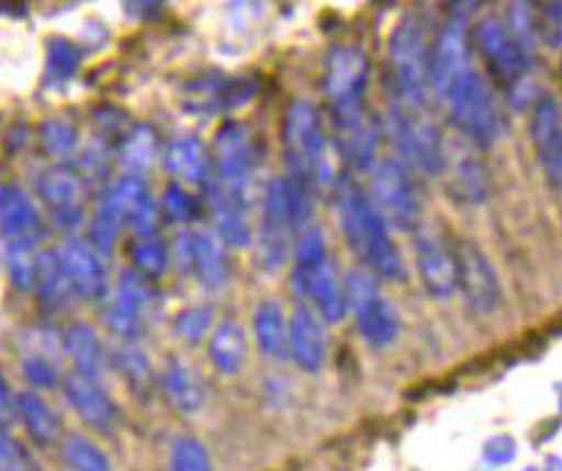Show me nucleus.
I'll use <instances>...</instances> for the list:
<instances>
[{
    "instance_id": "14",
    "label": "nucleus",
    "mask_w": 562,
    "mask_h": 471,
    "mask_svg": "<svg viewBox=\"0 0 562 471\" xmlns=\"http://www.w3.org/2000/svg\"><path fill=\"white\" fill-rule=\"evenodd\" d=\"M529 134L546 182L562 190V105L555 97L533 103Z\"/></svg>"
},
{
    "instance_id": "1",
    "label": "nucleus",
    "mask_w": 562,
    "mask_h": 471,
    "mask_svg": "<svg viewBox=\"0 0 562 471\" xmlns=\"http://www.w3.org/2000/svg\"><path fill=\"white\" fill-rule=\"evenodd\" d=\"M338 211L347 245L369 268V273L403 282L407 278V268L391 237V227L383 221L379 209L373 206L369 192L350 175H345L338 182Z\"/></svg>"
},
{
    "instance_id": "28",
    "label": "nucleus",
    "mask_w": 562,
    "mask_h": 471,
    "mask_svg": "<svg viewBox=\"0 0 562 471\" xmlns=\"http://www.w3.org/2000/svg\"><path fill=\"white\" fill-rule=\"evenodd\" d=\"M63 349L72 359L75 373L99 383L105 367V355L97 330L85 326V323H77V326L68 328V333H65Z\"/></svg>"
},
{
    "instance_id": "10",
    "label": "nucleus",
    "mask_w": 562,
    "mask_h": 471,
    "mask_svg": "<svg viewBox=\"0 0 562 471\" xmlns=\"http://www.w3.org/2000/svg\"><path fill=\"white\" fill-rule=\"evenodd\" d=\"M470 53V26L464 15H454L440 30L431 51V93L440 105H446L474 72Z\"/></svg>"
},
{
    "instance_id": "13",
    "label": "nucleus",
    "mask_w": 562,
    "mask_h": 471,
    "mask_svg": "<svg viewBox=\"0 0 562 471\" xmlns=\"http://www.w3.org/2000/svg\"><path fill=\"white\" fill-rule=\"evenodd\" d=\"M474 44L481 58L488 65L491 75L501 85L517 89L529 72V56L519 48V44L507 32L505 22L495 18L479 20L474 26Z\"/></svg>"
},
{
    "instance_id": "19",
    "label": "nucleus",
    "mask_w": 562,
    "mask_h": 471,
    "mask_svg": "<svg viewBox=\"0 0 562 471\" xmlns=\"http://www.w3.org/2000/svg\"><path fill=\"white\" fill-rule=\"evenodd\" d=\"M65 278L70 282L75 300L99 302L105 294V271L99 259V251L79 239H70L56 251Z\"/></svg>"
},
{
    "instance_id": "43",
    "label": "nucleus",
    "mask_w": 562,
    "mask_h": 471,
    "mask_svg": "<svg viewBox=\"0 0 562 471\" xmlns=\"http://www.w3.org/2000/svg\"><path fill=\"white\" fill-rule=\"evenodd\" d=\"M0 471H36L32 455L8 434L5 426H0Z\"/></svg>"
},
{
    "instance_id": "39",
    "label": "nucleus",
    "mask_w": 562,
    "mask_h": 471,
    "mask_svg": "<svg viewBox=\"0 0 562 471\" xmlns=\"http://www.w3.org/2000/svg\"><path fill=\"white\" fill-rule=\"evenodd\" d=\"M132 263L146 280L164 276L168 271V251L164 242L158 237H139L137 245L132 247Z\"/></svg>"
},
{
    "instance_id": "2",
    "label": "nucleus",
    "mask_w": 562,
    "mask_h": 471,
    "mask_svg": "<svg viewBox=\"0 0 562 471\" xmlns=\"http://www.w3.org/2000/svg\"><path fill=\"white\" fill-rule=\"evenodd\" d=\"M312 218V192L276 178L266 187L261 233H259V259L266 271H278L294 249L297 235L310 227Z\"/></svg>"
},
{
    "instance_id": "18",
    "label": "nucleus",
    "mask_w": 562,
    "mask_h": 471,
    "mask_svg": "<svg viewBox=\"0 0 562 471\" xmlns=\"http://www.w3.org/2000/svg\"><path fill=\"white\" fill-rule=\"evenodd\" d=\"M0 235L8 247L30 249L44 237L42 215L15 184H0Z\"/></svg>"
},
{
    "instance_id": "11",
    "label": "nucleus",
    "mask_w": 562,
    "mask_h": 471,
    "mask_svg": "<svg viewBox=\"0 0 562 471\" xmlns=\"http://www.w3.org/2000/svg\"><path fill=\"white\" fill-rule=\"evenodd\" d=\"M369 58L357 46H336L326 60L324 91L330 115H342L367 108Z\"/></svg>"
},
{
    "instance_id": "20",
    "label": "nucleus",
    "mask_w": 562,
    "mask_h": 471,
    "mask_svg": "<svg viewBox=\"0 0 562 471\" xmlns=\"http://www.w3.org/2000/svg\"><path fill=\"white\" fill-rule=\"evenodd\" d=\"M65 397H68L70 407L77 412L79 419L89 428L99 430V434H113L115 426L120 424V412L115 402L105 395V390L97 381L72 373L65 381Z\"/></svg>"
},
{
    "instance_id": "25",
    "label": "nucleus",
    "mask_w": 562,
    "mask_h": 471,
    "mask_svg": "<svg viewBox=\"0 0 562 471\" xmlns=\"http://www.w3.org/2000/svg\"><path fill=\"white\" fill-rule=\"evenodd\" d=\"M166 172L180 184L209 187L211 184V156L206 146L194 137H180L168 144L164 152Z\"/></svg>"
},
{
    "instance_id": "38",
    "label": "nucleus",
    "mask_w": 562,
    "mask_h": 471,
    "mask_svg": "<svg viewBox=\"0 0 562 471\" xmlns=\"http://www.w3.org/2000/svg\"><path fill=\"white\" fill-rule=\"evenodd\" d=\"M38 144H42L44 154L50 158H68L77 149V130L68 120H46L42 130H38Z\"/></svg>"
},
{
    "instance_id": "7",
    "label": "nucleus",
    "mask_w": 562,
    "mask_h": 471,
    "mask_svg": "<svg viewBox=\"0 0 562 471\" xmlns=\"http://www.w3.org/2000/svg\"><path fill=\"white\" fill-rule=\"evenodd\" d=\"M367 192L387 227L397 233L422 231V201L403 160L383 158L381 164L376 160V166L371 168V190Z\"/></svg>"
},
{
    "instance_id": "12",
    "label": "nucleus",
    "mask_w": 562,
    "mask_h": 471,
    "mask_svg": "<svg viewBox=\"0 0 562 471\" xmlns=\"http://www.w3.org/2000/svg\"><path fill=\"white\" fill-rule=\"evenodd\" d=\"M211 168L218 187L235 197L247 194L254 172V139L243 123H227L213 139Z\"/></svg>"
},
{
    "instance_id": "26",
    "label": "nucleus",
    "mask_w": 562,
    "mask_h": 471,
    "mask_svg": "<svg viewBox=\"0 0 562 471\" xmlns=\"http://www.w3.org/2000/svg\"><path fill=\"white\" fill-rule=\"evenodd\" d=\"M34 290H36V298H38V302H42V306L46 309V312H53V314L65 312L70 300L75 298L56 251L36 254Z\"/></svg>"
},
{
    "instance_id": "9",
    "label": "nucleus",
    "mask_w": 562,
    "mask_h": 471,
    "mask_svg": "<svg viewBox=\"0 0 562 471\" xmlns=\"http://www.w3.org/2000/svg\"><path fill=\"white\" fill-rule=\"evenodd\" d=\"M452 249L458 261V292L464 304L481 318L498 314L505 304V294L493 261L472 239H460Z\"/></svg>"
},
{
    "instance_id": "48",
    "label": "nucleus",
    "mask_w": 562,
    "mask_h": 471,
    "mask_svg": "<svg viewBox=\"0 0 562 471\" xmlns=\"http://www.w3.org/2000/svg\"><path fill=\"white\" fill-rule=\"evenodd\" d=\"M18 416V400L12 397L8 383L3 381V375H0V426H5L15 419Z\"/></svg>"
},
{
    "instance_id": "42",
    "label": "nucleus",
    "mask_w": 562,
    "mask_h": 471,
    "mask_svg": "<svg viewBox=\"0 0 562 471\" xmlns=\"http://www.w3.org/2000/svg\"><path fill=\"white\" fill-rule=\"evenodd\" d=\"M170 471H213L209 450L194 438H180L170 450Z\"/></svg>"
},
{
    "instance_id": "30",
    "label": "nucleus",
    "mask_w": 562,
    "mask_h": 471,
    "mask_svg": "<svg viewBox=\"0 0 562 471\" xmlns=\"http://www.w3.org/2000/svg\"><path fill=\"white\" fill-rule=\"evenodd\" d=\"M211 365L221 375H235L247 361V335L235 321H223L209 340Z\"/></svg>"
},
{
    "instance_id": "41",
    "label": "nucleus",
    "mask_w": 562,
    "mask_h": 471,
    "mask_svg": "<svg viewBox=\"0 0 562 471\" xmlns=\"http://www.w3.org/2000/svg\"><path fill=\"white\" fill-rule=\"evenodd\" d=\"M117 371L125 375V381L135 390H146L151 385V367L146 361L142 349H137L132 343L117 347L113 352Z\"/></svg>"
},
{
    "instance_id": "15",
    "label": "nucleus",
    "mask_w": 562,
    "mask_h": 471,
    "mask_svg": "<svg viewBox=\"0 0 562 471\" xmlns=\"http://www.w3.org/2000/svg\"><path fill=\"white\" fill-rule=\"evenodd\" d=\"M36 192L50 209L53 221L65 227V231H72V227L82 223L87 184L77 170L63 166L44 170L38 175Z\"/></svg>"
},
{
    "instance_id": "24",
    "label": "nucleus",
    "mask_w": 562,
    "mask_h": 471,
    "mask_svg": "<svg viewBox=\"0 0 562 471\" xmlns=\"http://www.w3.org/2000/svg\"><path fill=\"white\" fill-rule=\"evenodd\" d=\"M443 172H448L452 197H458L464 204H481V201H486L491 192V180L484 160L474 154L472 146L454 156L448 154L446 146Z\"/></svg>"
},
{
    "instance_id": "21",
    "label": "nucleus",
    "mask_w": 562,
    "mask_h": 471,
    "mask_svg": "<svg viewBox=\"0 0 562 471\" xmlns=\"http://www.w3.org/2000/svg\"><path fill=\"white\" fill-rule=\"evenodd\" d=\"M290 357L306 373H316L324 369L328 343L324 333V323L310 306L294 309L290 318Z\"/></svg>"
},
{
    "instance_id": "37",
    "label": "nucleus",
    "mask_w": 562,
    "mask_h": 471,
    "mask_svg": "<svg viewBox=\"0 0 562 471\" xmlns=\"http://www.w3.org/2000/svg\"><path fill=\"white\" fill-rule=\"evenodd\" d=\"M60 455L65 464H68L72 471H113V464L109 462V457L97 446L82 436H70L63 440Z\"/></svg>"
},
{
    "instance_id": "36",
    "label": "nucleus",
    "mask_w": 562,
    "mask_h": 471,
    "mask_svg": "<svg viewBox=\"0 0 562 471\" xmlns=\"http://www.w3.org/2000/svg\"><path fill=\"white\" fill-rule=\"evenodd\" d=\"M144 312L139 304L127 300L125 294H115V300L105 309V326L125 343H135L144 333Z\"/></svg>"
},
{
    "instance_id": "5",
    "label": "nucleus",
    "mask_w": 562,
    "mask_h": 471,
    "mask_svg": "<svg viewBox=\"0 0 562 471\" xmlns=\"http://www.w3.org/2000/svg\"><path fill=\"white\" fill-rule=\"evenodd\" d=\"M283 146L290 182L312 192L316 184H324L328 180L326 134L321 127L318 111L310 101H294L288 108L283 123Z\"/></svg>"
},
{
    "instance_id": "46",
    "label": "nucleus",
    "mask_w": 562,
    "mask_h": 471,
    "mask_svg": "<svg viewBox=\"0 0 562 471\" xmlns=\"http://www.w3.org/2000/svg\"><path fill=\"white\" fill-rule=\"evenodd\" d=\"M164 211H166L170 221L190 223L192 218H196L199 206H196V201L192 199V194L184 192V187L170 184L166 194H164Z\"/></svg>"
},
{
    "instance_id": "31",
    "label": "nucleus",
    "mask_w": 562,
    "mask_h": 471,
    "mask_svg": "<svg viewBox=\"0 0 562 471\" xmlns=\"http://www.w3.org/2000/svg\"><path fill=\"white\" fill-rule=\"evenodd\" d=\"M254 335L261 355L269 359L290 357V321L276 302H261L254 314Z\"/></svg>"
},
{
    "instance_id": "8",
    "label": "nucleus",
    "mask_w": 562,
    "mask_h": 471,
    "mask_svg": "<svg viewBox=\"0 0 562 471\" xmlns=\"http://www.w3.org/2000/svg\"><path fill=\"white\" fill-rule=\"evenodd\" d=\"M454 127L472 149H491L501 137V111L488 82L476 70L464 79L462 87L446 103Z\"/></svg>"
},
{
    "instance_id": "45",
    "label": "nucleus",
    "mask_w": 562,
    "mask_h": 471,
    "mask_svg": "<svg viewBox=\"0 0 562 471\" xmlns=\"http://www.w3.org/2000/svg\"><path fill=\"white\" fill-rule=\"evenodd\" d=\"M213 323V312L206 306H194L182 312L176 321V330L182 340L187 343H199L206 335Z\"/></svg>"
},
{
    "instance_id": "6",
    "label": "nucleus",
    "mask_w": 562,
    "mask_h": 471,
    "mask_svg": "<svg viewBox=\"0 0 562 471\" xmlns=\"http://www.w3.org/2000/svg\"><path fill=\"white\" fill-rule=\"evenodd\" d=\"M387 134L400 152V160L424 175H440L446 166V142L440 137L428 108L393 97L385 115Z\"/></svg>"
},
{
    "instance_id": "47",
    "label": "nucleus",
    "mask_w": 562,
    "mask_h": 471,
    "mask_svg": "<svg viewBox=\"0 0 562 471\" xmlns=\"http://www.w3.org/2000/svg\"><path fill=\"white\" fill-rule=\"evenodd\" d=\"M22 369H24L26 381H30L34 388L48 390V388H56L58 381H60L56 365H53V361L46 359V357H32L30 355V357L24 359V367Z\"/></svg>"
},
{
    "instance_id": "16",
    "label": "nucleus",
    "mask_w": 562,
    "mask_h": 471,
    "mask_svg": "<svg viewBox=\"0 0 562 471\" xmlns=\"http://www.w3.org/2000/svg\"><path fill=\"white\" fill-rule=\"evenodd\" d=\"M330 117L333 137H336L338 152L347 164L355 170H371L376 166L379 123L371 117L369 108H359V111Z\"/></svg>"
},
{
    "instance_id": "40",
    "label": "nucleus",
    "mask_w": 562,
    "mask_h": 471,
    "mask_svg": "<svg viewBox=\"0 0 562 471\" xmlns=\"http://www.w3.org/2000/svg\"><path fill=\"white\" fill-rule=\"evenodd\" d=\"M79 60H82V56H79V51L72 42L63 36L50 38L46 53V72L53 82H65V79L75 77Z\"/></svg>"
},
{
    "instance_id": "23",
    "label": "nucleus",
    "mask_w": 562,
    "mask_h": 471,
    "mask_svg": "<svg viewBox=\"0 0 562 471\" xmlns=\"http://www.w3.org/2000/svg\"><path fill=\"white\" fill-rule=\"evenodd\" d=\"M111 197L115 206L123 213L125 223L135 227L139 237H156V206L151 201L149 190H146V182L142 175H123L113 187Z\"/></svg>"
},
{
    "instance_id": "35",
    "label": "nucleus",
    "mask_w": 562,
    "mask_h": 471,
    "mask_svg": "<svg viewBox=\"0 0 562 471\" xmlns=\"http://www.w3.org/2000/svg\"><path fill=\"white\" fill-rule=\"evenodd\" d=\"M123 225H127L123 213H120V209L115 206L111 192H105L99 199L97 213H93L91 247L97 251H111L115 247L120 233H123Z\"/></svg>"
},
{
    "instance_id": "3",
    "label": "nucleus",
    "mask_w": 562,
    "mask_h": 471,
    "mask_svg": "<svg viewBox=\"0 0 562 471\" xmlns=\"http://www.w3.org/2000/svg\"><path fill=\"white\" fill-rule=\"evenodd\" d=\"M431 51L428 32L419 18H407L397 24V30L387 44V63L393 75V97L412 105L428 108L431 103Z\"/></svg>"
},
{
    "instance_id": "32",
    "label": "nucleus",
    "mask_w": 562,
    "mask_h": 471,
    "mask_svg": "<svg viewBox=\"0 0 562 471\" xmlns=\"http://www.w3.org/2000/svg\"><path fill=\"white\" fill-rule=\"evenodd\" d=\"M18 419L26 428V434L36 446H56L63 436V424L58 414L34 393L18 395Z\"/></svg>"
},
{
    "instance_id": "44",
    "label": "nucleus",
    "mask_w": 562,
    "mask_h": 471,
    "mask_svg": "<svg viewBox=\"0 0 562 471\" xmlns=\"http://www.w3.org/2000/svg\"><path fill=\"white\" fill-rule=\"evenodd\" d=\"M8 271L18 290L34 288L36 257L30 247H8Z\"/></svg>"
},
{
    "instance_id": "33",
    "label": "nucleus",
    "mask_w": 562,
    "mask_h": 471,
    "mask_svg": "<svg viewBox=\"0 0 562 471\" xmlns=\"http://www.w3.org/2000/svg\"><path fill=\"white\" fill-rule=\"evenodd\" d=\"M164 393L170 402V407H176L180 414H194L204 407L206 393L202 379L182 365H172L164 375Z\"/></svg>"
},
{
    "instance_id": "17",
    "label": "nucleus",
    "mask_w": 562,
    "mask_h": 471,
    "mask_svg": "<svg viewBox=\"0 0 562 471\" xmlns=\"http://www.w3.org/2000/svg\"><path fill=\"white\" fill-rule=\"evenodd\" d=\"M417 268L426 292L434 300H448L452 298V292H458V261H454V249L440 235L419 231Z\"/></svg>"
},
{
    "instance_id": "34",
    "label": "nucleus",
    "mask_w": 562,
    "mask_h": 471,
    "mask_svg": "<svg viewBox=\"0 0 562 471\" xmlns=\"http://www.w3.org/2000/svg\"><path fill=\"white\" fill-rule=\"evenodd\" d=\"M158 149L160 146H158L156 132L146 125L130 127L125 139L117 144L120 164L125 166L127 175H142L146 168H151L158 156Z\"/></svg>"
},
{
    "instance_id": "29",
    "label": "nucleus",
    "mask_w": 562,
    "mask_h": 471,
    "mask_svg": "<svg viewBox=\"0 0 562 471\" xmlns=\"http://www.w3.org/2000/svg\"><path fill=\"white\" fill-rule=\"evenodd\" d=\"M190 271L206 290H218L227 280V259L223 242L211 233H192Z\"/></svg>"
},
{
    "instance_id": "22",
    "label": "nucleus",
    "mask_w": 562,
    "mask_h": 471,
    "mask_svg": "<svg viewBox=\"0 0 562 471\" xmlns=\"http://www.w3.org/2000/svg\"><path fill=\"white\" fill-rule=\"evenodd\" d=\"M209 211L213 225H216L218 239L233 249L249 247L251 227L247 221V201L225 192L223 187L211 180L209 184Z\"/></svg>"
},
{
    "instance_id": "4",
    "label": "nucleus",
    "mask_w": 562,
    "mask_h": 471,
    "mask_svg": "<svg viewBox=\"0 0 562 471\" xmlns=\"http://www.w3.org/2000/svg\"><path fill=\"white\" fill-rule=\"evenodd\" d=\"M294 290L302 298L312 300L318 314L328 323H336L347 314V302L342 285L338 282L336 268H333L324 235L316 227H304L294 242Z\"/></svg>"
},
{
    "instance_id": "27",
    "label": "nucleus",
    "mask_w": 562,
    "mask_h": 471,
    "mask_svg": "<svg viewBox=\"0 0 562 471\" xmlns=\"http://www.w3.org/2000/svg\"><path fill=\"white\" fill-rule=\"evenodd\" d=\"M352 312L357 318V330L371 347L383 349V347H391L397 340L400 318L393 312V306L387 304L381 294L361 302L359 306L352 309Z\"/></svg>"
}]
</instances>
